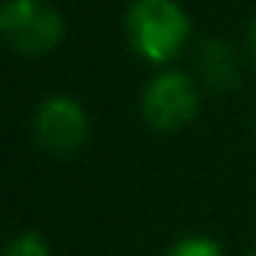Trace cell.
<instances>
[{"instance_id":"cell-5","label":"cell","mask_w":256,"mask_h":256,"mask_svg":"<svg viewBox=\"0 0 256 256\" xmlns=\"http://www.w3.org/2000/svg\"><path fill=\"white\" fill-rule=\"evenodd\" d=\"M199 72H202V78H205L211 88H220V90L235 88V82H238V60H235V52H232L226 42H217V40L202 42V46H199Z\"/></svg>"},{"instance_id":"cell-9","label":"cell","mask_w":256,"mask_h":256,"mask_svg":"<svg viewBox=\"0 0 256 256\" xmlns=\"http://www.w3.org/2000/svg\"><path fill=\"white\" fill-rule=\"evenodd\" d=\"M247 256H256V250H253V253H247Z\"/></svg>"},{"instance_id":"cell-10","label":"cell","mask_w":256,"mask_h":256,"mask_svg":"<svg viewBox=\"0 0 256 256\" xmlns=\"http://www.w3.org/2000/svg\"><path fill=\"white\" fill-rule=\"evenodd\" d=\"M253 130H256V126H253Z\"/></svg>"},{"instance_id":"cell-7","label":"cell","mask_w":256,"mask_h":256,"mask_svg":"<svg viewBox=\"0 0 256 256\" xmlns=\"http://www.w3.org/2000/svg\"><path fill=\"white\" fill-rule=\"evenodd\" d=\"M169 256H220V247H217V241H211V238L193 235V238L178 241Z\"/></svg>"},{"instance_id":"cell-8","label":"cell","mask_w":256,"mask_h":256,"mask_svg":"<svg viewBox=\"0 0 256 256\" xmlns=\"http://www.w3.org/2000/svg\"><path fill=\"white\" fill-rule=\"evenodd\" d=\"M247 42H250V54H253V64H256V22L250 24V40Z\"/></svg>"},{"instance_id":"cell-3","label":"cell","mask_w":256,"mask_h":256,"mask_svg":"<svg viewBox=\"0 0 256 256\" xmlns=\"http://www.w3.org/2000/svg\"><path fill=\"white\" fill-rule=\"evenodd\" d=\"M199 88L181 70H166L142 90V118L157 133H175L196 118Z\"/></svg>"},{"instance_id":"cell-6","label":"cell","mask_w":256,"mask_h":256,"mask_svg":"<svg viewBox=\"0 0 256 256\" xmlns=\"http://www.w3.org/2000/svg\"><path fill=\"white\" fill-rule=\"evenodd\" d=\"M4 256H48V244H46L42 235H36V232H18V235L6 244Z\"/></svg>"},{"instance_id":"cell-1","label":"cell","mask_w":256,"mask_h":256,"mask_svg":"<svg viewBox=\"0 0 256 256\" xmlns=\"http://www.w3.org/2000/svg\"><path fill=\"white\" fill-rule=\"evenodd\" d=\"M124 28L133 52L151 64L178 58L190 40V18L175 0H133Z\"/></svg>"},{"instance_id":"cell-4","label":"cell","mask_w":256,"mask_h":256,"mask_svg":"<svg viewBox=\"0 0 256 256\" xmlns=\"http://www.w3.org/2000/svg\"><path fill=\"white\" fill-rule=\"evenodd\" d=\"M34 136L42 151L70 157L88 139V114L72 96H48L34 114Z\"/></svg>"},{"instance_id":"cell-2","label":"cell","mask_w":256,"mask_h":256,"mask_svg":"<svg viewBox=\"0 0 256 256\" xmlns=\"http://www.w3.org/2000/svg\"><path fill=\"white\" fill-rule=\"evenodd\" d=\"M0 34L12 52L42 58L64 40V18L48 0H6L0 10Z\"/></svg>"}]
</instances>
